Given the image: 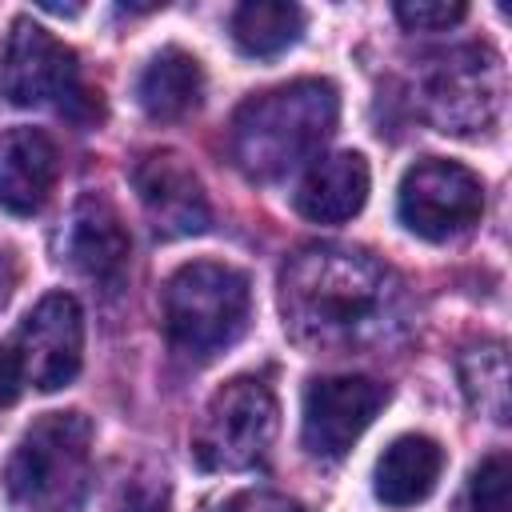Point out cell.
Returning a JSON list of instances; mask_svg holds the SVG:
<instances>
[{"label": "cell", "instance_id": "obj_1", "mask_svg": "<svg viewBox=\"0 0 512 512\" xmlns=\"http://www.w3.org/2000/svg\"><path fill=\"white\" fill-rule=\"evenodd\" d=\"M284 332L316 352H372L404 336L412 300L404 280L368 252L312 244L280 272Z\"/></svg>", "mask_w": 512, "mask_h": 512}, {"label": "cell", "instance_id": "obj_2", "mask_svg": "<svg viewBox=\"0 0 512 512\" xmlns=\"http://www.w3.org/2000/svg\"><path fill=\"white\" fill-rule=\"evenodd\" d=\"M340 96L328 80H292L248 96L228 128V156L248 180H280L336 132Z\"/></svg>", "mask_w": 512, "mask_h": 512}, {"label": "cell", "instance_id": "obj_3", "mask_svg": "<svg viewBox=\"0 0 512 512\" xmlns=\"http://www.w3.org/2000/svg\"><path fill=\"white\" fill-rule=\"evenodd\" d=\"M248 276L232 264L192 260L176 268L164 284V328L176 352L208 360L236 344L248 328Z\"/></svg>", "mask_w": 512, "mask_h": 512}, {"label": "cell", "instance_id": "obj_4", "mask_svg": "<svg viewBox=\"0 0 512 512\" xmlns=\"http://www.w3.org/2000/svg\"><path fill=\"white\" fill-rule=\"evenodd\" d=\"M92 424L84 412H48L16 444L4 484L8 496L36 512H68L88 488Z\"/></svg>", "mask_w": 512, "mask_h": 512}, {"label": "cell", "instance_id": "obj_5", "mask_svg": "<svg viewBox=\"0 0 512 512\" xmlns=\"http://www.w3.org/2000/svg\"><path fill=\"white\" fill-rule=\"evenodd\" d=\"M4 96L20 108H56L76 124L100 120V92L80 80L76 52L28 16H16L4 44Z\"/></svg>", "mask_w": 512, "mask_h": 512}, {"label": "cell", "instance_id": "obj_6", "mask_svg": "<svg viewBox=\"0 0 512 512\" xmlns=\"http://www.w3.org/2000/svg\"><path fill=\"white\" fill-rule=\"evenodd\" d=\"M276 396L260 376L228 380L200 412L192 456L208 472H244L268 460L276 440Z\"/></svg>", "mask_w": 512, "mask_h": 512}, {"label": "cell", "instance_id": "obj_7", "mask_svg": "<svg viewBox=\"0 0 512 512\" xmlns=\"http://www.w3.org/2000/svg\"><path fill=\"white\" fill-rule=\"evenodd\" d=\"M504 100V72L488 48H452L420 68V112L440 132L488 128Z\"/></svg>", "mask_w": 512, "mask_h": 512}, {"label": "cell", "instance_id": "obj_8", "mask_svg": "<svg viewBox=\"0 0 512 512\" xmlns=\"http://www.w3.org/2000/svg\"><path fill=\"white\" fill-rule=\"evenodd\" d=\"M396 212L408 232L424 240H456L484 212V184L456 160H416L396 192Z\"/></svg>", "mask_w": 512, "mask_h": 512}, {"label": "cell", "instance_id": "obj_9", "mask_svg": "<svg viewBox=\"0 0 512 512\" xmlns=\"http://www.w3.org/2000/svg\"><path fill=\"white\" fill-rule=\"evenodd\" d=\"M12 352L32 388L56 392L76 380L84 356V316L68 292H48L16 328Z\"/></svg>", "mask_w": 512, "mask_h": 512}, {"label": "cell", "instance_id": "obj_10", "mask_svg": "<svg viewBox=\"0 0 512 512\" xmlns=\"http://www.w3.org/2000/svg\"><path fill=\"white\" fill-rule=\"evenodd\" d=\"M388 388L372 376H324L304 388V448L320 460L344 456L384 408Z\"/></svg>", "mask_w": 512, "mask_h": 512}, {"label": "cell", "instance_id": "obj_11", "mask_svg": "<svg viewBox=\"0 0 512 512\" xmlns=\"http://www.w3.org/2000/svg\"><path fill=\"white\" fill-rule=\"evenodd\" d=\"M132 184L160 236L172 240V236H196L208 228L212 212H208L204 184L180 152H168V148L148 152L132 168Z\"/></svg>", "mask_w": 512, "mask_h": 512}, {"label": "cell", "instance_id": "obj_12", "mask_svg": "<svg viewBox=\"0 0 512 512\" xmlns=\"http://www.w3.org/2000/svg\"><path fill=\"white\" fill-rule=\"evenodd\" d=\"M64 252L80 276H88L96 284H120L128 256H132V236L108 196H100V192L80 196L72 224H68Z\"/></svg>", "mask_w": 512, "mask_h": 512}, {"label": "cell", "instance_id": "obj_13", "mask_svg": "<svg viewBox=\"0 0 512 512\" xmlns=\"http://www.w3.org/2000/svg\"><path fill=\"white\" fill-rule=\"evenodd\" d=\"M60 172L56 144L40 128H12L0 136V208L32 216L48 204Z\"/></svg>", "mask_w": 512, "mask_h": 512}, {"label": "cell", "instance_id": "obj_14", "mask_svg": "<svg viewBox=\"0 0 512 512\" xmlns=\"http://www.w3.org/2000/svg\"><path fill=\"white\" fill-rule=\"evenodd\" d=\"M368 200V164L360 152H332L308 164L296 188V212L316 224H344Z\"/></svg>", "mask_w": 512, "mask_h": 512}, {"label": "cell", "instance_id": "obj_15", "mask_svg": "<svg viewBox=\"0 0 512 512\" xmlns=\"http://www.w3.org/2000/svg\"><path fill=\"white\" fill-rule=\"evenodd\" d=\"M440 468L444 452L432 436H396L376 460V496L388 508H412L436 488Z\"/></svg>", "mask_w": 512, "mask_h": 512}, {"label": "cell", "instance_id": "obj_16", "mask_svg": "<svg viewBox=\"0 0 512 512\" xmlns=\"http://www.w3.org/2000/svg\"><path fill=\"white\" fill-rule=\"evenodd\" d=\"M200 96L204 72L200 60L188 56L184 48H160L136 80V100L152 120H180L200 104Z\"/></svg>", "mask_w": 512, "mask_h": 512}, {"label": "cell", "instance_id": "obj_17", "mask_svg": "<svg viewBox=\"0 0 512 512\" xmlns=\"http://www.w3.org/2000/svg\"><path fill=\"white\" fill-rule=\"evenodd\" d=\"M304 32V8L276 0H248L232 12V40L248 56H276Z\"/></svg>", "mask_w": 512, "mask_h": 512}, {"label": "cell", "instance_id": "obj_18", "mask_svg": "<svg viewBox=\"0 0 512 512\" xmlns=\"http://www.w3.org/2000/svg\"><path fill=\"white\" fill-rule=\"evenodd\" d=\"M460 380H464V392L480 416H488L496 424L508 420V356L500 344L472 348L460 360Z\"/></svg>", "mask_w": 512, "mask_h": 512}, {"label": "cell", "instance_id": "obj_19", "mask_svg": "<svg viewBox=\"0 0 512 512\" xmlns=\"http://www.w3.org/2000/svg\"><path fill=\"white\" fill-rule=\"evenodd\" d=\"M508 480H512V460L508 452L484 456L464 488L460 512H508Z\"/></svg>", "mask_w": 512, "mask_h": 512}, {"label": "cell", "instance_id": "obj_20", "mask_svg": "<svg viewBox=\"0 0 512 512\" xmlns=\"http://www.w3.org/2000/svg\"><path fill=\"white\" fill-rule=\"evenodd\" d=\"M468 16L464 4H448V0H408V4H396V20L412 32H448L452 24H460Z\"/></svg>", "mask_w": 512, "mask_h": 512}, {"label": "cell", "instance_id": "obj_21", "mask_svg": "<svg viewBox=\"0 0 512 512\" xmlns=\"http://www.w3.org/2000/svg\"><path fill=\"white\" fill-rule=\"evenodd\" d=\"M212 512H304L296 500L288 496H276V492H260V488H244V492H232L228 500H220Z\"/></svg>", "mask_w": 512, "mask_h": 512}, {"label": "cell", "instance_id": "obj_22", "mask_svg": "<svg viewBox=\"0 0 512 512\" xmlns=\"http://www.w3.org/2000/svg\"><path fill=\"white\" fill-rule=\"evenodd\" d=\"M120 512H168L164 504V484H132L124 488V500H120Z\"/></svg>", "mask_w": 512, "mask_h": 512}, {"label": "cell", "instance_id": "obj_23", "mask_svg": "<svg viewBox=\"0 0 512 512\" xmlns=\"http://www.w3.org/2000/svg\"><path fill=\"white\" fill-rule=\"evenodd\" d=\"M20 388H24V372H20V360H16V352H12V348H0V408L16 404Z\"/></svg>", "mask_w": 512, "mask_h": 512}]
</instances>
